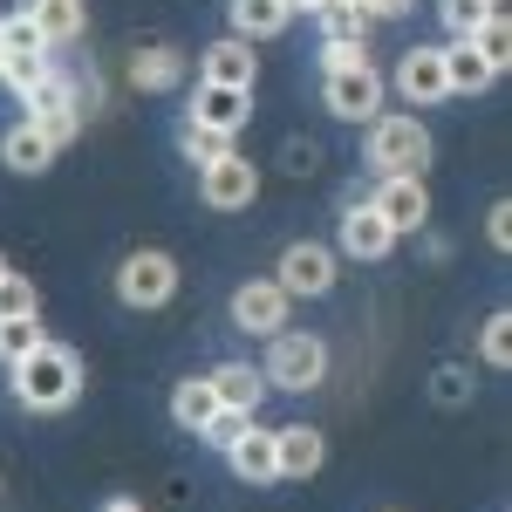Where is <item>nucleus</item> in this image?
I'll return each mask as SVG.
<instances>
[{"label": "nucleus", "instance_id": "aec40b11", "mask_svg": "<svg viewBox=\"0 0 512 512\" xmlns=\"http://www.w3.org/2000/svg\"><path fill=\"white\" fill-rule=\"evenodd\" d=\"M294 21V0H233V35L239 41H274Z\"/></svg>", "mask_w": 512, "mask_h": 512}, {"label": "nucleus", "instance_id": "c03bdc74", "mask_svg": "<svg viewBox=\"0 0 512 512\" xmlns=\"http://www.w3.org/2000/svg\"><path fill=\"white\" fill-rule=\"evenodd\" d=\"M0 14H7V7H0Z\"/></svg>", "mask_w": 512, "mask_h": 512}, {"label": "nucleus", "instance_id": "bb28decb", "mask_svg": "<svg viewBox=\"0 0 512 512\" xmlns=\"http://www.w3.org/2000/svg\"><path fill=\"white\" fill-rule=\"evenodd\" d=\"M0 55H55V48L41 41L28 7H21V14H0Z\"/></svg>", "mask_w": 512, "mask_h": 512}, {"label": "nucleus", "instance_id": "2eb2a0df", "mask_svg": "<svg viewBox=\"0 0 512 512\" xmlns=\"http://www.w3.org/2000/svg\"><path fill=\"white\" fill-rule=\"evenodd\" d=\"M205 383L219 396V410H253V417H260V403H267V376H260L253 362H219Z\"/></svg>", "mask_w": 512, "mask_h": 512}, {"label": "nucleus", "instance_id": "473e14b6", "mask_svg": "<svg viewBox=\"0 0 512 512\" xmlns=\"http://www.w3.org/2000/svg\"><path fill=\"white\" fill-rule=\"evenodd\" d=\"M437 14H444V28H451V41H465L492 14V0H437Z\"/></svg>", "mask_w": 512, "mask_h": 512}, {"label": "nucleus", "instance_id": "5701e85b", "mask_svg": "<svg viewBox=\"0 0 512 512\" xmlns=\"http://www.w3.org/2000/svg\"><path fill=\"white\" fill-rule=\"evenodd\" d=\"M28 14H35V28H41L48 48H69V41L82 35V21H89L82 0H48V7H28Z\"/></svg>", "mask_w": 512, "mask_h": 512}, {"label": "nucleus", "instance_id": "6ab92c4d", "mask_svg": "<svg viewBox=\"0 0 512 512\" xmlns=\"http://www.w3.org/2000/svg\"><path fill=\"white\" fill-rule=\"evenodd\" d=\"M130 82H137V89H151V96H164V89H178V82H185V55H178V48H164V41H151V48H137V55H130Z\"/></svg>", "mask_w": 512, "mask_h": 512}, {"label": "nucleus", "instance_id": "a211bd4d", "mask_svg": "<svg viewBox=\"0 0 512 512\" xmlns=\"http://www.w3.org/2000/svg\"><path fill=\"white\" fill-rule=\"evenodd\" d=\"M226 458H233V472L246 478V485H274V478H280V465H274V431H267L260 417L246 424V437H239Z\"/></svg>", "mask_w": 512, "mask_h": 512}, {"label": "nucleus", "instance_id": "f257e3e1", "mask_svg": "<svg viewBox=\"0 0 512 512\" xmlns=\"http://www.w3.org/2000/svg\"><path fill=\"white\" fill-rule=\"evenodd\" d=\"M14 396H21V410H41V417L48 410H69L82 396V355L41 335V349L14 362Z\"/></svg>", "mask_w": 512, "mask_h": 512}, {"label": "nucleus", "instance_id": "a878e982", "mask_svg": "<svg viewBox=\"0 0 512 512\" xmlns=\"http://www.w3.org/2000/svg\"><path fill=\"white\" fill-rule=\"evenodd\" d=\"M178 151H185V158L192 164H212V158H226V151H233V130H212V123H178Z\"/></svg>", "mask_w": 512, "mask_h": 512}, {"label": "nucleus", "instance_id": "f3484780", "mask_svg": "<svg viewBox=\"0 0 512 512\" xmlns=\"http://www.w3.org/2000/svg\"><path fill=\"white\" fill-rule=\"evenodd\" d=\"M0 164H7V171H21V178H41V171L55 164V144H48L35 123L21 117L14 130H7V137H0Z\"/></svg>", "mask_w": 512, "mask_h": 512}, {"label": "nucleus", "instance_id": "f704fd0d", "mask_svg": "<svg viewBox=\"0 0 512 512\" xmlns=\"http://www.w3.org/2000/svg\"><path fill=\"white\" fill-rule=\"evenodd\" d=\"M349 62H369V41H321V69H349Z\"/></svg>", "mask_w": 512, "mask_h": 512}, {"label": "nucleus", "instance_id": "4c0bfd02", "mask_svg": "<svg viewBox=\"0 0 512 512\" xmlns=\"http://www.w3.org/2000/svg\"><path fill=\"white\" fill-rule=\"evenodd\" d=\"M287 164L294 171H315V144H287Z\"/></svg>", "mask_w": 512, "mask_h": 512}, {"label": "nucleus", "instance_id": "7c9ffc66", "mask_svg": "<svg viewBox=\"0 0 512 512\" xmlns=\"http://www.w3.org/2000/svg\"><path fill=\"white\" fill-rule=\"evenodd\" d=\"M478 349H485V362H492V369H506V362H512V315H506V308H492V315H485Z\"/></svg>", "mask_w": 512, "mask_h": 512}, {"label": "nucleus", "instance_id": "4468645a", "mask_svg": "<svg viewBox=\"0 0 512 512\" xmlns=\"http://www.w3.org/2000/svg\"><path fill=\"white\" fill-rule=\"evenodd\" d=\"M390 246H396V233L383 226V212L355 198L349 212H342V253H349V260H383Z\"/></svg>", "mask_w": 512, "mask_h": 512}, {"label": "nucleus", "instance_id": "49530a36", "mask_svg": "<svg viewBox=\"0 0 512 512\" xmlns=\"http://www.w3.org/2000/svg\"><path fill=\"white\" fill-rule=\"evenodd\" d=\"M0 7H7V0H0Z\"/></svg>", "mask_w": 512, "mask_h": 512}, {"label": "nucleus", "instance_id": "58836bf2", "mask_svg": "<svg viewBox=\"0 0 512 512\" xmlns=\"http://www.w3.org/2000/svg\"><path fill=\"white\" fill-rule=\"evenodd\" d=\"M103 512H144V506H130V499H110V506H103Z\"/></svg>", "mask_w": 512, "mask_h": 512}, {"label": "nucleus", "instance_id": "423d86ee", "mask_svg": "<svg viewBox=\"0 0 512 512\" xmlns=\"http://www.w3.org/2000/svg\"><path fill=\"white\" fill-rule=\"evenodd\" d=\"M321 103L342 123H369L383 110V76L376 62H349V69H321Z\"/></svg>", "mask_w": 512, "mask_h": 512}, {"label": "nucleus", "instance_id": "de8ad7c7", "mask_svg": "<svg viewBox=\"0 0 512 512\" xmlns=\"http://www.w3.org/2000/svg\"><path fill=\"white\" fill-rule=\"evenodd\" d=\"M390 512H396V506H390Z\"/></svg>", "mask_w": 512, "mask_h": 512}, {"label": "nucleus", "instance_id": "7ed1b4c3", "mask_svg": "<svg viewBox=\"0 0 512 512\" xmlns=\"http://www.w3.org/2000/svg\"><path fill=\"white\" fill-rule=\"evenodd\" d=\"M260 376H267V390H294V396L321 390L328 383V342L308 335V328H280V335H267Z\"/></svg>", "mask_w": 512, "mask_h": 512}, {"label": "nucleus", "instance_id": "ddd939ff", "mask_svg": "<svg viewBox=\"0 0 512 512\" xmlns=\"http://www.w3.org/2000/svg\"><path fill=\"white\" fill-rule=\"evenodd\" d=\"M253 117V89H226V82H198L192 89V123H212V130H233Z\"/></svg>", "mask_w": 512, "mask_h": 512}, {"label": "nucleus", "instance_id": "79ce46f5", "mask_svg": "<svg viewBox=\"0 0 512 512\" xmlns=\"http://www.w3.org/2000/svg\"><path fill=\"white\" fill-rule=\"evenodd\" d=\"M28 7H48V0H28Z\"/></svg>", "mask_w": 512, "mask_h": 512}, {"label": "nucleus", "instance_id": "4be33fe9", "mask_svg": "<svg viewBox=\"0 0 512 512\" xmlns=\"http://www.w3.org/2000/svg\"><path fill=\"white\" fill-rule=\"evenodd\" d=\"M171 417H178V431H205L212 417H219V396H212V383L205 376H185L178 390H171Z\"/></svg>", "mask_w": 512, "mask_h": 512}, {"label": "nucleus", "instance_id": "412c9836", "mask_svg": "<svg viewBox=\"0 0 512 512\" xmlns=\"http://www.w3.org/2000/svg\"><path fill=\"white\" fill-rule=\"evenodd\" d=\"M444 82H451V96H478V89H492V69L472 41H444Z\"/></svg>", "mask_w": 512, "mask_h": 512}, {"label": "nucleus", "instance_id": "c756f323", "mask_svg": "<svg viewBox=\"0 0 512 512\" xmlns=\"http://www.w3.org/2000/svg\"><path fill=\"white\" fill-rule=\"evenodd\" d=\"M48 69H55L48 55H0V82H7L14 96H28V89H35V82L48 76Z\"/></svg>", "mask_w": 512, "mask_h": 512}, {"label": "nucleus", "instance_id": "37998d69", "mask_svg": "<svg viewBox=\"0 0 512 512\" xmlns=\"http://www.w3.org/2000/svg\"><path fill=\"white\" fill-rule=\"evenodd\" d=\"M492 7H506V0H492Z\"/></svg>", "mask_w": 512, "mask_h": 512}, {"label": "nucleus", "instance_id": "2f4dec72", "mask_svg": "<svg viewBox=\"0 0 512 512\" xmlns=\"http://www.w3.org/2000/svg\"><path fill=\"white\" fill-rule=\"evenodd\" d=\"M431 396L444 403V410H458V403H472V369H465V362H444V369L431 376Z\"/></svg>", "mask_w": 512, "mask_h": 512}, {"label": "nucleus", "instance_id": "20e7f679", "mask_svg": "<svg viewBox=\"0 0 512 512\" xmlns=\"http://www.w3.org/2000/svg\"><path fill=\"white\" fill-rule=\"evenodd\" d=\"M21 103H28V123H35L55 151H62V144H76L82 123H89V117H82V103H76V76H62V69H48Z\"/></svg>", "mask_w": 512, "mask_h": 512}, {"label": "nucleus", "instance_id": "72a5a7b5", "mask_svg": "<svg viewBox=\"0 0 512 512\" xmlns=\"http://www.w3.org/2000/svg\"><path fill=\"white\" fill-rule=\"evenodd\" d=\"M246 424H253V410H219L198 437H205V444H219V451H233L239 437H246Z\"/></svg>", "mask_w": 512, "mask_h": 512}, {"label": "nucleus", "instance_id": "f8f14e48", "mask_svg": "<svg viewBox=\"0 0 512 512\" xmlns=\"http://www.w3.org/2000/svg\"><path fill=\"white\" fill-rule=\"evenodd\" d=\"M198 82H226V89H253L260 82V55H253V41L239 35H219L205 55H198Z\"/></svg>", "mask_w": 512, "mask_h": 512}, {"label": "nucleus", "instance_id": "a19ab883", "mask_svg": "<svg viewBox=\"0 0 512 512\" xmlns=\"http://www.w3.org/2000/svg\"><path fill=\"white\" fill-rule=\"evenodd\" d=\"M0 274H7V253H0Z\"/></svg>", "mask_w": 512, "mask_h": 512}, {"label": "nucleus", "instance_id": "1a4fd4ad", "mask_svg": "<svg viewBox=\"0 0 512 512\" xmlns=\"http://www.w3.org/2000/svg\"><path fill=\"white\" fill-rule=\"evenodd\" d=\"M287 308H294V294H287L274 274L246 280V287L233 294V328L239 335H280V328H287Z\"/></svg>", "mask_w": 512, "mask_h": 512}, {"label": "nucleus", "instance_id": "c9c22d12", "mask_svg": "<svg viewBox=\"0 0 512 512\" xmlns=\"http://www.w3.org/2000/svg\"><path fill=\"white\" fill-rule=\"evenodd\" d=\"M485 239H492L499 253L512 246V205H506V198H492V212H485Z\"/></svg>", "mask_w": 512, "mask_h": 512}, {"label": "nucleus", "instance_id": "dca6fc26", "mask_svg": "<svg viewBox=\"0 0 512 512\" xmlns=\"http://www.w3.org/2000/svg\"><path fill=\"white\" fill-rule=\"evenodd\" d=\"M321 458H328L321 431H308V424H280V431H274V465H280V478H315Z\"/></svg>", "mask_w": 512, "mask_h": 512}, {"label": "nucleus", "instance_id": "e433bc0d", "mask_svg": "<svg viewBox=\"0 0 512 512\" xmlns=\"http://www.w3.org/2000/svg\"><path fill=\"white\" fill-rule=\"evenodd\" d=\"M410 7H417V0H369V14H376V21H403Z\"/></svg>", "mask_w": 512, "mask_h": 512}, {"label": "nucleus", "instance_id": "9b49d317", "mask_svg": "<svg viewBox=\"0 0 512 512\" xmlns=\"http://www.w3.org/2000/svg\"><path fill=\"white\" fill-rule=\"evenodd\" d=\"M369 205L383 212V226H390L396 239H403V233H424V226H431V192H424V178H383Z\"/></svg>", "mask_w": 512, "mask_h": 512}, {"label": "nucleus", "instance_id": "0eeeda50", "mask_svg": "<svg viewBox=\"0 0 512 512\" xmlns=\"http://www.w3.org/2000/svg\"><path fill=\"white\" fill-rule=\"evenodd\" d=\"M198 198L212 205V212H246L253 198H260V164L226 151V158L198 164Z\"/></svg>", "mask_w": 512, "mask_h": 512}, {"label": "nucleus", "instance_id": "ea45409f", "mask_svg": "<svg viewBox=\"0 0 512 512\" xmlns=\"http://www.w3.org/2000/svg\"><path fill=\"white\" fill-rule=\"evenodd\" d=\"M294 7H308V14H321V7H335V0H294Z\"/></svg>", "mask_w": 512, "mask_h": 512}, {"label": "nucleus", "instance_id": "6e6552de", "mask_svg": "<svg viewBox=\"0 0 512 512\" xmlns=\"http://www.w3.org/2000/svg\"><path fill=\"white\" fill-rule=\"evenodd\" d=\"M274 280L301 301H321L328 287H335V246H321V239H294L287 253H280V267H274Z\"/></svg>", "mask_w": 512, "mask_h": 512}, {"label": "nucleus", "instance_id": "cd10ccee", "mask_svg": "<svg viewBox=\"0 0 512 512\" xmlns=\"http://www.w3.org/2000/svg\"><path fill=\"white\" fill-rule=\"evenodd\" d=\"M41 349V315H14V321H0V362L14 369L21 355H35Z\"/></svg>", "mask_w": 512, "mask_h": 512}, {"label": "nucleus", "instance_id": "f03ea898", "mask_svg": "<svg viewBox=\"0 0 512 512\" xmlns=\"http://www.w3.org/2000/svg\"><path fill=\"white\" fill-rule=\"evenodd\" d=\"M362 130H369L362 151H369V164H376V178H424V164H431V130H424L417 117L376 110Z\"/></svg>", "mask_w": 512, "mask_h": 512}, {"label": "nucleus", "instance_id": "9d476101", "mask_svg": "<svg viewBox=\"0 0 512 512\" xmlns=\"http://www.w3.org/2000/svg\"><path fill=\"white\" fill-rule=\"evenodd\" d=\"M396 96H403L410 110L444 103V96H451V82H444V48H431V41L403 48V62H396Z\"/></svg>", "mask_w": 512, "mask_h": 512}, {"label": "nucleus", "instance_id": "393cba45", "mask_svg": "<svg viewBox=\"0 0 512 512\" xmlns=\"http://www.w3.org/2000/svg\"><path fill=\"white\" fill-rule=\"evenodd\" d=\"M321 41H369V28H376V14L369 7H355V0H335V7H321Z\"/></svg>", "mask_w": 512, "mask_h": 512}, {"label": "nucleus", "instance_id": "b1692460", "mask_svg": "<svg viewBox=\"0 0 512 512\" xmlns=\"http://www.w3.org/2000/svg\"><path fill=\"white\" fill-rule=\"evenodd\" d=\"M465 41H472L478 55H485V69L499 76V69L512 62V21H506V7H492V14H485V21H478V28H472Z\"/></svg>", "mask_w": 512, "mask_h": 512}, {"label": "nucleus", "instance_id": "c85d7f7f", "mask_svg": "<svg viewBox=\"0 0 512 512\" xmlns=\"http://www.w3.org/2000/svg\"><path fill=\"white\" fill-rule=\"evenodd\" d=\"M14 315H41V294H35V280L28 274H0V321H14Z\"/></svg>", "mask_w": 512, "mask_h": 512}, {"label": "nucleus", "instance_id": "39448f33", "mask_svg": "<svg viewBox=\"0 0 512 512\" xmlns=\"http://www.w3.org/2000/svg\"><path fill=\"white\" fill-rule=\"evenodd\" d=\"M171 294H178V260H171L164 246L123 253V267H117V301L123 308H164Z\"/></svg>", "mask_w": 512, "mask_h": 512}, {"label": "nucleus", "instance_id": "a18cd8bd", "mask_svg": "<svg viewBox=\"0 0 512 512\" xmlns=\"http://www.w3.org/2000/svg\"><path fill=\"white\" fill-rule=\"evenodd\" d=\"M294 14H301V7H294Z\"/></svg>", "mask_w": 512, "mask_h": 512}]
</instances>
